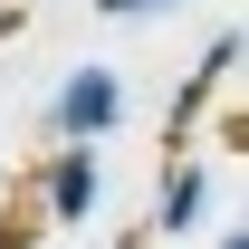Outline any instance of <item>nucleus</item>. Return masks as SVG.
I'll return each instance as SVG.
<instances>
[{
    "label": "nucleus",
    "mask_w": 249,
    "mask_h": 249,
    "mask_svg": "<svg viewBox=\"0 0 249 249\" xmlns=\"http://www.w3.org/2000/svg\"><path fill=\"white\" fill-rule=\"evenodd\" d=\"M106 19H144V10H182V0H96Z\"/></svg>",
    "instance_id": "5"
},
{
    "label": "nucleus",
    "mask_w": 249,
    "mask_h": 249,
    "mask_svg": "<svg viewBox=\"0 0 249 249\" xmlns=\"http://www.w3.org/2000/svg\"><path fill=\"white\" fill-rule=\"evenodd\" d=\"M220 249H249V230H230V240H220Z\"/></svg>",
    "instance_id": "7"
},
{
    "label": "nucleus",
    "mask_w": 249,
    "mask_h": 249,
    "mask_svg": "<svg viewBox=\"0 0 249 249\" xmlns=\"http://www.w3.org/2000/svg\"><path fill=\"white\" fill-rule=\"evenodd\" d=\"M230 67H240V29H220L211 48H201V67L182 77V106H173V124H192V115H201V106H211V87L230 77Z\"/></svg>",
    "instance_id": "4"
},
{
    "label": "nucleus",
    "mask_w": 249,
    "mask_h": 249,
    "mask_svg": "<svg viewBox=\"0 0 249 249\" xmlns=\"http://www.w3.org/2000/svg\"><path fill=\"white\" fill-rule=\"evenodd\" d=\"M201 211H211V173H201V163H182V173L163 182V201H154V220H144V230L182 240V230H201Z\"/></svg>",
    "instance_id": "3"
},
{
    "label": "nucleus",
    "mask_w": 249,
    "mask_h": 249,
    "mask_svg": "<svg viewBox=\"0 0 249 249\" xmlns=\"http://www.w3.org/2000/svg\"><path fill=\"white\" fill-rule=\"evenodd\" d=\"M96 192H106L96 144H58V154H48V173H38V211H48V220H87Z\"/></svg>",
    "instance_id": "2"
},
{
    "label": "nucleus",
    "mask_w": 249,
    "mask_h": 249,
    "mask_svg": "<svg viewBox=\"0 0 249 249\" xmlns=\"http://www.w3.org/2000/svg\"><path fill=\"white\" fill-rule=\"evenodd\" d=\"M115 249H154V230H134V240H115Z\"/></svg>",
    "instance_id": "6"
},
{
    "label": "nucleus",
    "mask_w": 249,
    "mask_h": 249,
    "mask_svg": "<svg viewBox=\"0 0 249 249\" xmlns=\"http://www.w3.org/2000/svg\"><path fill=\"white\" fill-rule=\"evenodd\" d=\"M115 115H124L115 67H77V77L58 87V106H48V134H58V144H106V134H115Z\"/></svg>",
    "instance_id": "1"
}]
</instances>
